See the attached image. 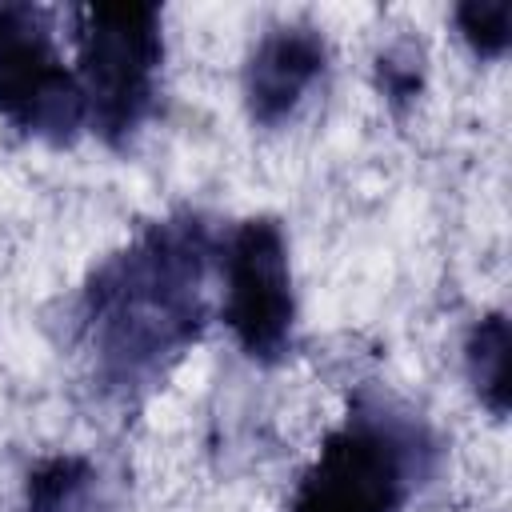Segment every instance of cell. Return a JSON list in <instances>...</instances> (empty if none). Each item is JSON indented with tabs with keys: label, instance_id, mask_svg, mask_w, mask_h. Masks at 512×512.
Wrapping results in <instances>:
<instances>
[{
	"label": "cell",
	"instance_id": "obj_6",
	"mask_svg": "<svg viewBox=\"0 0 512 512\" xmlns=\"http://www.w3.org/2000/svg\"><path fill=\"white\" fill-rule=\"evenodd\" d=\"M328 68V44L312 24L268 28L244 64V104L252 124L280 128Z\"/></svg>",
	"mask_w": 512,
	"mask_h": 512
},
{
	"label": "cell",
	"instance_id": "obj_2",
	"mask_svg": "<svg viewBox=\"0 0 512 512\" xmlns=\"http://www.w3.org/2000/svg\"><path fill=\"white\" fill-rule=\"evenodd\" d=\"M436 440L388 392L360 388L340 424L320 440L288 512H404L428 476Z\"/></svg>",
	"mask_w": 512,
	"mask_h": 512
},
{
	"label": "cell",
	"instance_id": "obj_9",
	"mask_svg": "<svg viewBox=\"0 0 512 512\" xmlns=\"http://www.w3.org/2000/svg\"><path fill=\"white\" fill-rule=\"evenodd\" d=\"M456 28L468 40V48L480 60H500L508 48V20H512V0H468L456 12Z\"/></svg>",
	"mask_w": 512,
	"mask_h": 512
},
{
	"label": "cell",
	"instance_id": "obj_8",
	"mask_svg": "<svg viewBox=\"0 0 512 512\" xmlns=\"http://www.w3.org/2000/svg\"><path fill=\"white\" fill-rule=\"evenodd\" d=\"M464 372L468 384L476 388L480 404L492 416L508 412V320L504 312H492L484 320L472 324L468 340H464Z\"/></svg>",
	"mask_w": 512,
	"mask_h": 512
},
{
	"label": "cell",
	"instance_id": "obj_7",
	"mask_svg": "<svg viewBox=\"0 0 512 512\" xmlns=\"http://www.w3.org/2000/svg\"><path fill=\"white\" fill-rule=\"evenodd\" d=\"M24 512H104L100 472L84 456H52L28 472Z\"/></svg>",
	"mask_w": 512,
	"mask_h": 512
},
{
	"label": "cell",
	"instance_id": "obj_5",
	"mask_svg": "<svg viewBox=\"0 0 512 512\" xmlns=\"http://www.w3.org/2000/svg\"><path fill=\"white\" fill-rule=\"evenodd\" d=\"M0 116L48 144H72L88 128L76 72L64 68L40 4H0Z\"/></svg>",
	"mask_w": 512,
	"mask_h": 512
},
{
	"label": "cell",
	"instance_id": "obj_3",
	"mask_svg": "<svg viewBox=\"0 0 512 512\" xmlns=\"http://www.w3.org/2000/svg\"><path fill=\"white\" fill-rule=\"evenodd\" d=\"M76 24V84L88 128L108 148H128L148 124L160 88L164 32L156 4H84Z\"/></svg>",
	"mask_w": 512,
	"mask_h": 512
},
{
	"label": "cell",
	"instance_id": "obj_4",
	"mask_svg": "<svg viewBox=\"0 0 512 512\" xmlns=\"http://www.w3.org/2000/svg\"><path fill=\"white\" fill-rule=\"evenodd\" d=\"M224 304L220 316L248 360L276 364L292 348L296 328V292H292V260L280 220L252 216L240 220L228 240L216 248Z\"/></svg>",
	"mask_w": 512,
	"mask_h": 512
},
{
	"label": "cell",
	"instance_id": "obj_10",
	"mask_svg": "<svg viewBox=\"0 0 512 512\" xmlns=\"http://www.w3.org/2000/svg\"><path fill=\"white\" fill-rule=\"evenodd\" d=\"M416 64H420V56L412 52V44H400V48L380 56V88L392 104L416 96V88H420V68Z\"/></svg>",
	"mask_w": 512,
	"mask_h": 512
},
{
	"label": "cell",
	"instance_id": "obj_1",
	"mask_svg": "<svg viewBox=\"0 0 512 512\" xmlns=\"http://www.w3.org/2000/svg\"><path fill=\"white\" fill-rule=\"evenodd\" d=\"M216 248L196 212H176L92 268L76 328L104 396L132 400L148 392L200 340Z\"/></svg>",
	"mask_w": 512,
	"mask_h": 512
}]
</instances>
